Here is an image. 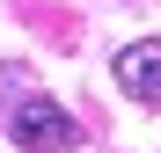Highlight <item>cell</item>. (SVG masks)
<instances>
[{
  "label": "cell",
  "mask_w": 161,
  "mask_h": 153,
  "mask_svg": "<svg viewBox=\"0 0 161 153\" xmlns=\"http://www.w3.org/2000/svg\"><path fill=\"white\" fill-rule=\"evenodd\" d=\"M8 139H15L22 153H66L80 131H73V117H66L51 95H30V102H22V110L8 117Z\"/></svg>",
  "instance_id": "6da1fadb"
},
{
  "label": "cell",
  "mask_w": 161,
  "mask_h": 153,
  "mask_svg": "<svg viewBox=\"0 0 161 153\" xmlns=\"http://www.w3.org/2000/svg\"><path fill=\"white\" fill-rule=\"evenodd\" d=\"M117 88L132 102H161V37H139L117 51Z\"/></svg>",
  "instance_id": "7a4b0ae2"
}]
</instances>
